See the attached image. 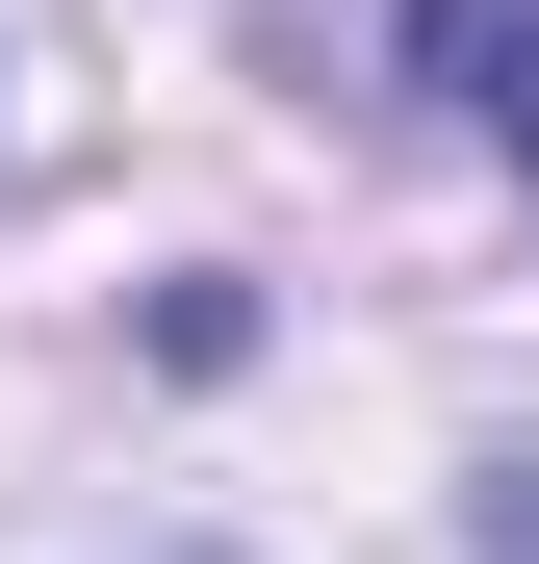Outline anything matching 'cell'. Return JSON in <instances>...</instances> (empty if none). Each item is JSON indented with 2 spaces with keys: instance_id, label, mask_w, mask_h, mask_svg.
Segmentation results:
<instances>
[{
  "instance_id": "cell-1",
  "label": "cell",
  "mask_w": 539,
  "mask_h": 564,
  "mask_svg": "<svg viewBox=\"0 0 539 564\" xmlns=\"http://www.w3.org/2000/svg\"><path fill=\"white\" fill-rule=\"evenodd\" d=\"M411 77H436L488 154H539V0H411Z\"/></svg>"
}]
</instances>
